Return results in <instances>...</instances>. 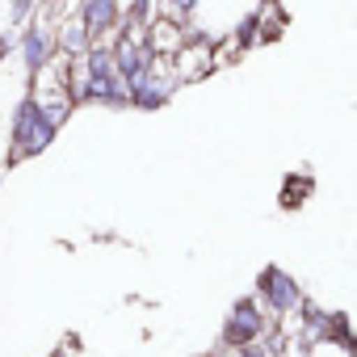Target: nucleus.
I'll return each mask as SVG.
<instances>
[{"label":"nucleus","instance_id":"f257e3e1","mask_svg":"<svg viewBox=\"0 0 357 357\" xmlns=\"http://www.w3.org/2000/svg\"><path fill=\"white\" fill-rule=\"evenodd\" d=\"M51 135H55V126L47 122V114H43L34 101H26V105L17 109V126H13L17 155H22V151H43V147L51 143Z\"/></svg>","mask_w":357,"mask_h":357},{"label":"nucleus","instance_id":"f03ea898","mask_svg":"<svg viewBox=\"0 0 357 357\" xmlns=\"http://www.w3.org/2000/svg\"><path fill=\"white\" fill-rule=\"evenodd\" d=\"M261 286H265V294L273 298V307H278V311H290V307L298 303V286H294L286 273H278V269H265Z\"/></svg>","mask_w":357,"mask_h":357},{"label":"nucleus","instance_id":"7ed1b4c3","mask_svg":"<svg viewBox=\"0 0 357 357\" xmlns=\"http://www.w3.org/2000/svg\"><path fill=\"white\" fill-rule=\"evenodd\" d=\"M257 332H261V311H257L252 303H240V307H236V319L227 324L223 336H227L231 344H244V340H252Z\"/></svg>","mask_w":357,"mask_h":357},{"label":"nucleus","instance_id":"20e7f679","mask_svg":"<svg viewBox=\"0 0 357 357\" xmlns=\"http://www.w3.org/2000/svg\"><path fill=\"white\" fill-rule=\"evenodd\" d=\"M109 22H114V0H89L84 26H89V30H105Z\"/></svg>","mask_w":357,"mask_h":357},{"label":"nucleus","instance_id":"39448f33","mask_svg":"<svg viewBox=\"0 0 357 357\" xmlns=\"http://www.w3.org/2000/svg\"><path fill=\"white\" fill-rule=\"evenodd\" d=\"M43 55H47V38H43V34H30V38H26V59H30V68H38Z\"/></svg>","mask_w":357,"mask_h":357},{"label":"nucleus","instance_id":"423d86ee","mask_svg":"<svg viewBox=\"0 0 357 357\" xmlns=\"http://www.w3.org/2000/svg\"><path fill=\"white\" fill-rule=\"evenodd\" d=\"M13 9H17V17H26V13H30V0H17Z\"/></svg>","mask_w":357,"mask_h":357},{"label":"nucleus","instance_id":"0eeeda50","mask_svg":"<svg viewBox=\"0 0 357 357\" xmlns=\"http://www.w3.org/2000/svg\"><path fill=\"white\" fill-rule=\"evenodd\" d=\"M181 5H194V0H181Z\"/></svg>","mask_w":357,"mask_h":357}]
</instances>
